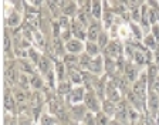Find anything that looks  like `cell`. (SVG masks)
<instances>
[{"label": "cell", "instance_id": "e575fe53", "mask_svg": "<svg viewBox=\"0 0 159 125\" xmlns=\"http://www.w3.org/2000/svg\"><path fill=\"white\" fill-rule=\"evenodd\" d=\"M95 115H97V125H108L109 121H111L102 111L98 112V114H95Z\"/></svg>", "mask_w": 159, "mask_h": 125}, {"label": "cell", "instance_id": "cb8c5ba5", "mask_svg": "<svg viewBox=\"0 0 159 125\" xmlns=\"http://www.w3.org/2000/svg\"><path fill=\"white\" fill-rule=\"evenodd\" d=\"M99 47H98V44L97 43H91V41H88V43H85V53L88 54L89 57H97V56H99Z\"/></svg>", "mask_w": 159, "mask_h": 125}, {"label": "cell", "instance_id": "52a82bcc", "mask_svg": "<svg viewBox=\"0 0 159 125\" xmlns=\"http://www.w3.org/2000/svg\"><path fill=\"white\" fill-rule=\"evenodd\" d=\"M40 14L37 10H27L26 12V26H29L31 30L36 31V29L40 27Z\"/></svg>", "mask_w": 159, "mask_h": 125}, {"label": "cell", "instance_id": "7c38bea8", "mask_svg": "<svg viewBox=\"0 0 159 125\" xmlns=\"http://www.w3.org/2000/svg\"><path fill=\"white\" fill-rule=\"evenodd\" d=\"M148 107L152 114L159 112V94H156L152 90L148 92Z\"/></svg>", "mask_w": 159, "mask_h": 125}, {"label": "cell", "instance_id": "5b68a950", "mask_svg": "<svg viewBox=\"0 0 159 125\" xmlns=\"http://www.w3.org/2000/svg\"><path fill=\"white\" fill-rule=\"evenodd\" d=\"M85 50V43L81 40L71 39L68 43H66V51L68 54H83V51Z\"/></svg>", "mask_w": 159, "mask_h": 125}, {"label": "cell", "instance_id": "d4e9b609", "mask_svg": "<svg viewBox=\"0 0 159 125\" xmlns=\"http://www.w3.org/2000/svg\"><path fill=\"white\" fill-rule=\"evenodd\" d=\"M19 76L20 74H17L14 66H9L6 68V80H7V82H11V84H13V82L19 81Z\"/></svg>", "mask_w": 159, "mask_h": 125}, {"label": "cell", "instance_id": "277c9868", "mask_svg": "<svg viewBox=\"0 0 159 125\" xmlns=\"http://www.w3.org/2000/svg\"><path fill=\"white\" fill-rule=\"evenodd\" d=\"M104 53H105V57L112 58L116 61V60L121 58V56H122V46L118 41H109L107 49L104 50Z\"/></svg>", "mask_w": 159, "mask_h": 125}, {"label": "cell", "instance_id": "30bf717a", "mask_svg": "<svg viewBox=\"0 0 159 125\" xmlns=\"http://www.w3.org/2000/svg\"><path fill=\"white\" fill-rule=\"evenodd\" d=\"M84 27L85 26H83V24L78 23L77 20H74L73 24H71V31H73L74 39L81 40V41H84V40L87 39V30L84 29Z\"/></svg>", "mask_w": 159, "mask_h": 125}, {"label": "cell", "instance_id": "4316f807", "mask_svg": "<svg viewBox=\"0 0 159 125\" xmlns=\"http://www.w3.org/2000/svg\"><path fill=\"white\" fill-rule=\"evenodd\" d=\"M125 78L131 82L135 81L136 80V67H134L132 64H125Z\"/></svg>", "mask_w": 159, "mask_h": 125}, {"label": "cell", "instance_id": "d590c367", "mask_svg": "<svg viewBox=\"0 0 159 125\" xmlns=\"http://www.w3.org/2000/svg\"><path fill=\"white\" fill-rule=\"evenodd\" d=\"M11 44H13V41L10 39V34H9V31H6V34H4V44H3V50L6 54L11 50Z\"/></svg>", "mask_w": 159, "mask_h": 125}, {"label": "cell", "instance_id": "e0dca14e", "mask_svg": "<svg viewBox=\"0 0 159 125\" xmlns=\"http://www.w3.org/2000/svg\"><path fill=\"white\" fill-rule=\"evenodd\" d=\"M70 82L71 84H75V87H80V86H83V82H84V76H83V71L78 68L75 70H70Z\"/></svg>", "mask_w": 159, "mask_h": 125}, {"label": "cell", "instance_id": "8fae6325", "mask_svg": "<svg viewBox=\"0 0 159 125\" xmlns=\"http://www.w3.org/2000/svg\"><path fill=\"white\" fill-rule=\"evenodd\" d=\"M87 112H88V109L84 104H77V105H71V112L70 114L75 121H83L84 117L87 115Z\"/></svg>", "mask_w": 159, "mask_h": 125}, {"label": "cell", "instance_id": "4dcf8cb0", "mask_svg": "<svg viewBox=\"0 0 159 125\" xmlns=\"http://www.w3.org/2000/svg\"><path fill=\"white\" fill-rule=\"evenodd\" d=\"M20 84V87H21V90L23 91H26L27 88H30V78L27 77V74H20L19 76V81H17Z\"/></svg>", "mask_w": 159, "mask_h": 125}, {"label": "cell", "instance_id": "9c48e42d", "mask_svg": "<svg viewBox=\"0 0 159 125\" xmlns=\"http://www.w3.org/2000/svg\"><path fill=\"white\" fill-rule=\"evenodd\" d=\"M115 119L119 122H122L124 125H126V122H129L128 118V105L126 101H121L116 104V112H115Z\"/></svg>", "mask_w": 159, "mask_h": 125}, {"label": "cell", "instance_id": "836d02e7", "mask_svg": "<svg viewBox=\"0 0 159 125\" xmlns=\"http://www.w3.org/2000/svg\"><path fill=\"white\" fill-rule=\"evenodd\" d=\"M40 125H56V119L51 114H43L40 119Z\"/></svg>", "mask_w": 159, "mask_h": 125}, {"label": "cell", "instance_id": "f35d334b", "mask_svg": "<svg viewBox=\"0 0 159 125\" xmlns=\"http://www.w3.org/2000/svg\"><path fill=\"white\" fill-rule=\"evenodd\" d=\"M33 36H34V40H36V44L40 47H44V40H43V36L40 31H33Z\"/></svg>", "mask_w": 159, "mask_h": 125}, {"label": "cell", "instance_id": "ffe728a7", "mask_svg": "<svg viewBox=\"0 0 159 125\" xmlns=\"http://www.w3.org/2000/svg\"><path fill=\"white\" fill-rule=\"evenodd\" d=\"M39 70L44 76H47L48 72L53 71V70H51V61H50V58L47 56L41 57V60H40V62H39Z\"/></svg>", "mask_w": 159, "mask_h": 125}, {"label": "cell", "instance_id": "603a6c76", "mask_svg": "<svg viewBox=\"0 0 159 125\" xmlns=\"http://www.w3.org/2000/svg\"><path fill=\"white\" fill-rule=\"evenodd\" d=\"M109 36H108V33L107 31H101V34H99V37H98V40H97V44H98V47H99V50L101 51H104V50L107 49V46L109 44Z\"/></svg>", "mask_w": 159, "mask_h": 125}, {"label": "cell", "instance_id": "4fadbf2b", "mask_svg": "<svg viewBox=\"0 0 159 125\" xmlns=\"http://www.w3.org/2000/svg\"><path fill=\"white\" fill-rule=\"evenodd\" d=\"M78 61H80V56H75V54H68L63 57V62L66 64L67 68L70 70H75L78 67Z\"/></svg>", "mask_w": 159, "mask_h": 125}, {"label": "cell", "instance_id": "f546056e", "mask_svg": "<svg viewBox=\"0 0 159 125\" xmlns=\"http://www.w3.org/2000/svg\"><path fill=\"white\" fill-rule=\"evenodd\" d=\"M115 20V16H114V13L111 12V10H105L104 12V16H102V24L105 27H109L111 24H112V21Z\"/></svg>", "mask_w": 159, "mask_h": 125}, {"label": "cell", "instance_id": "b9f144b4", "mask_svg": "<svg viewBox=\"0 0 159 125\" xmlns=\"http://www.w3.org/2000/svg\"><path fill=\"white\" fill-rule=\"evenodd\" d=\"M17 125H31L30 124V119L29 118H26V117H20L19 119H17Z\"/></svg>", "mask_w": 159, "mask_h": 125}, {"label": "cell", "instance_id": "ac0fdd59", "mask_svg": "<svg viewBox=\"0 0 159 125\" xmlns=\"http://www.w3.org/2000/svg\"><path fill=\"white\" fill-rule=\"evenodd\" d=\"M66 64L63 61H57L56 67H54V74H56V80L57 82L66 81Z\"/></svg>", "mask_w": 159, "mask_h": 125}, {"label": "cell", "instance_id": "8d00e7d4", "mask_svg": "<svg viewBox=\"0 0 159 125\" xmlns=\"http://www.w3.org/2000/svg\"><path fill=\"white\" fill-rule=\"evenodd\" d=\"M143 43L146 44V47L148 49H156V40H155V37L152 36V34H149V36H146L145 39H143Z\"/></svg>", "mask_w": 159, "mask_h": 125}, {"label": "cell", "instance_id": "7a4b0ae2", "mask_svg": "<svg viewBox=\"0 0 159 125\" xmlns=\"http://www.w3.org/2000/svg\"><path fill=\"white\" fill-rule=\"evenodd\" d=\"M87 94V90L84 88V86L80 87H74L73 91L67 95V101L70 102V105H77V104H81V101H84Z\"/></svg>", "mask_w": 159, "mask_h": 125}, {"label": "cell", "instance_id": "3957f363", "mask_svg": "<svg viewBox=\"0 0 159 125\" xmlns=\"http://www.w3.org/2000/svg\"><path fill=\"white\" fill-rule=\"evenodd\" d=\"M101 31H102V30H101V23H99L98 20L93 19V21L87 27V40L91 41V43H97V40H98Z\"/></svg>", "mask_w": 159, "mask_h": 125}, {"label": "cell", "instance_id": "ba28073f", "mask_svg": "<svg viewBox=\"0 0 159 125\" xmlns=\"http://www.w3.org/2000/svg\"><path fill=\"white\" fill-rule=\"evenodd\" d=\"M60 6V9H61V13H63V16H74L75 13H78V3L77 2H57Z\"/></svg>", "mask_w": 159, "mask_h": 125}, {"label": "cell", "instance_id": "f6af8a7d", "mask_svg": "<svg viewBox=\"0 0 159 125\" xmlns=\"http://www.w3.org/2000/svg\"><path fill=\"white\" fill-rule=\"evenodd\" d=\"M78 125H84V124H78Z\"/></svg>", "mask_w": 159, "mask_h": 125}, {"label": "cell", "instance_id": "5bb4252c", "mask_svg": "<svg viewBox=\"0 0 159 125\" xmlns=\"http://www.w3.org/2000/svg\"><path fill=\"white\" fill-rule=\"evenodd\" d=\"M101 111L105 114L108 118L111 117H115V112H116V104H114L112 101H109V100H104L102 101V108Z\"/></svg>", "mask_w": 159, "mask_h": 125}, {"label": "cell", "instance_id": "44dd1931", "mask_svg": "<svg viewBox=\"0 0 159 125\" xmlns=\"http://www.w3.org/2000/svg\"><path fill=\"white\" fill-rule=\"evenodd\" d=\"M71 91H73V87H71V82L70 81H61L57 84V92H58V95L67 97Z\"/></svg>", "mask_w": 159, "mask_h": 125}, {"label": "cell", "instance_id": "ee69618b", "mask_svg": "<svg viewBox=\"0 0 159 125\" xmlns=\"http://www.w3.org/2000/svg\"><path fill=\"white\" fill-rule=\"evenodd\" d=\"M129 125H139V122H132V124H129Z\"/></svg>", "mask_w": 159, "mask_h": 125}, {"label": "cell", "instance_id": "ab89813d", "mask_svg": "<svg viewBox=\"0 0 159 125\" xmlns=\"http://www.w3.org/2000/svg\"><path fill=\"white\" fill-rule=\"evenodd\" d=\"M131 29H132V31H134V36L136 37V39H142V30L139 29L138 26H136V23H131Z\"/></svg>", "mask_w": 159, "mask_h": 125}, {"label": "cell", "instance_id": "74e56055", "mask_svg": "<svg viewBox=\"0 0 159 125\" xmlns=\"http://www.w3.org/2000/svg\"><path fill=\"white\" fill-rule=\"evenodd\" d=\"M134 61H135L136 64H139V66H142V64L146 62V58L141 51H134Z\"/></svg>", "mask_w": 159, "mask_h": 125}, {"label": "cell", "instance_id": "9a60e30c", "mask_svg": "<svg viewBox=\"0 0 159 125\" xmlns=\"http://www.w3.org/2000/svg\"><path fill=\"white\" fill-rule=\"evenodd\" d=\"M16 98H14V95L10 92V90L7 88L6 92H4V108H6V111L9 112H13V109L16 108Z\"/></svg>", "mask_w": 159, "mask_h": 125}, {"label": "cell", "instance_id": "60d3db41", "mask_svg": "<svg viewBox=\"0 0 159 125\" xmlns=\"http://www.w3.org/2000/svg\"><path fill=\"white\" fill-rule=\"evenodd\" d=\"M152 36L155 37L156 41H159V24L158 23L152 26Z\"/></svg>", "mask_w": 159, "mask_h": 125}, {"label": "cell", "instance_id": "d6986e66", "mask_svg": "<svg viewBox=\"0 0 159 125\" xmlns=\"http://www.w3.org/2000/svg\"><path fill=\"white\" fill-rule=\"evenodd\" d=\"M91 16H93V19L98 20L102 19L104 13H102V3L101 2H93L91 3Z\"/></svg>", "mask_w": 159, "mask_h": 125}, {"label": "cell", "instance_id": "d6a6232c", "mask_svg": "<svg viewBox=\"0 0 159 125\" xmlns=\"http://www.w3.org/2000/svg\"><path fill=\"white\" fill-rule=\"evenodd\" d=\"M29 57L31 58V62H33V64H37V66H39V62H40V60H41L43 56H40V53L36 49H30L29 50Z\"/></svg>", "mask_w": 159, "mask_h": 125}, {"label": "cell", "instance_id": "7402d4cb", "mask_svg": "<svg viewBox=\"0 0 159 125\" xmlns=\"http://www.w3.org/2000/svg\"><path fill=\"white\" fill-rule=\"evenodd\" d=\"M20 21H21V16H20L19 13H17V12H11V13H10V16L7 17V20H6V24L9 27H17L20 24Z\"/></svg>", "mask_w": 159, "mask_h": 125}, {"label": "cell", "instance_id": "484cf974", "mask_svg": "<svg viewBox=\"0 0 159 125\" xmlns=\"http://www.w3.org/2000/svg\"><path fill=\"white\" fill-rule=\"evenodd\" d=\"M93 57H89L87 53H83L80 56V61H78V70H88L89 64H91Z\"/></svg>", "mask_w": 159, "mask_h": 125}, {"label": "cell", "instance_id": "8992f818", "mask_svg": "<svg viewBox=\"0 0 159 125\" xmlns=\"http://www.w3.org/2000/svg\"><path fill=\"white\" fill-rule=\"evenodd\" d=\"M105 70V62L102 60V56H97L91 60V64L88 67V71L94 76H101Z\"/></svg>", "mask_w": 159, "mask_h": 125}, {"label": "cell", "instance_id": "1f68e13d", "mask_svg": "<svg viewBox=\"0 0 159 125\" xmlns=\"http://www.w3.org/2000/svg\"><path fill=\"white\" fill-rule=\"evenodd\" d=\"M83 124L84 125H97V115L94 112H87V115L84 117L83 119Z\"/></svg>", "mask_w": 159, "mask_h": 125}, {"label": "cell", "instance_id": "6da1fadb", "mask_svg": "<svg viewBox=\"0 0 159 125\" xmlns=\"http://www.w3.org/2000/svg\"><path fill=\"white\" fill-rule=\"evenodd\" d=\"M84 105L87 107V109L89 112L98 114V112H101V108H102V101L97 97V94L94 91H87L85 98H84Z\"/></svg>", "mask_w": 159, "mask_h": 125}, {"label": "cell", "instance_id": "7bdbcfd3", "mask_svg": "<svg viewBox=\"0 0 159 125\" xmlns=\"http://www.w3.org/2000/svg\"><path fill=\"white\" fill-rule=\"evenodd\" d=\"M108 125H124V124H122V122H119V121H116L115 118H112L111 121H109Z\"/></svg>", "mask_w": 159, "mask_h": 125}, {"label": "cell", "instance_id": "f1b7e54d", "mask_svg": "<svg viewBox=\"0 0 159 125\" xmlns=\"http://www.w3.org/2000/svg\"><path fill=\"white\" fill-rule=\"evenodd\" d=\"M30 86L31 88H34L36 91H40V90L44 87V82H43V78L40 76H33L30 78Z\"/></svg>", "mask_w": 159, "mask_h": 125}, {"label": "cell", "instance_id": "83f0119b", "mask_svg": "<svg viewBox=\"0 0 159 125\" xmlns=\"http://www.w3.org/2000/svg\"><path fill=\"white\" fill-rule=\"evenodd\" d=\"M146 76H148V82H149V86L152 87V84H153V81H155V78L158 77V67H156L155 64H151V66L148 67Z\"/></svg>", "mask_w": 159, "mask_h": 125}, {"label": "cell", "instance_id": "2e32d148", "mask_svg": "<svg viewBox=\"0 0 159 125\" xmlns=\"http://www.w3.org/2000/svg\"><path fill=\"white\" fill-rule=\"evenodd\" d=\"M63 108H64L63 101H61V100H60L57 95L51 97V100L48 101V111H50V114H54V115H56L57 112H58L60 109H63Z\"/></svg>", "mask_w": 159, "mask_h": 125}]
</instances>
